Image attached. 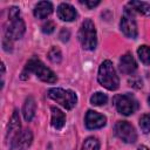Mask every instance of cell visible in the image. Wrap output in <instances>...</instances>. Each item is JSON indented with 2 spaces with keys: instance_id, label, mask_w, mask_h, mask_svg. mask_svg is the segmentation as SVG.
Instances as JSON below:
<instances>
[{
  "instance_id": "obj_1",
  "label": "cell",
  "mask_w": 150,
  "mask_h": 150,
  "mask_svg": "<svg viewBox=\"0 0 150 150\" xmlns=\"http://www.w3.org/2000/svg\"><path fill=\"white\" fill-rule=\"evenodd\" d=\"M26 26L23 20L20 18V11L18 7H11L8 11V26L6 27L5 38L8 40H19L23 36Z\"/></svg>"
},
{
  "instance_id": "obj_2",
  "label": "cell",
  "mask_w": 150,
  "mask_h": 150,
  "mask_svg": "<svg viewBox=\"0 0 150 150\" xmlns=\"http://www.w3.org/2000/svg\"><path fill=\"white\" fill-rule=\"evenodd\" d=\"M30 73L35 74L36 77H39V79H40L41 81H43V82L54 83V82H56V80H57V77H56V75L54 74V71L50 70L47 66H45L43 62H42L41 60H39L38 57H32V59L27 62V64H26V67H25V70L22 71V75H26V74L29 75Z\"/></svg>"
},
{
  "instance_id": "obj_3",
  "label": "cell",
  "mask_w": 150,
  "mask_h": 150,
  "mask_svg": "<svg viewBox=\"0 0 150 150\" xmlns=\"http://www.w3.org/2000/svg\"><path fill=\"white\" fill-rule=\"evenodd\" d=\"M97 80L100 84L107 88L108 90H116L118 88L120 80H118V76L116 75V71H115V68L111 61L105 60L101 63L100 69H98Z\"/></svg>"
},
{
  "instance_id": "obj_4",
  "label": "cell",
  "mask_w": 150,
  "mask_h": 150,
  "mask_svg": "<svg viewBox=\"0 0 150 150\" xmlns=\"http://www.w3.org/2000/svg\"><path fill=\"white\" fill-rule=\"evenodd\" d=\"M79 40L82 47L87 50H94L97 45V36L94 22L90 19H86L79 30Z\"/></svg>"
},
{
  "instance_id": "obj_5",
  "label": "cell",
  "mask_w": 150,
  "mask_h": 150,
  "mask_svg": "<svg viewBox=\"0 0 150 150\" xmlns=\"http://www.w3.org/2000/svg\"><path fill=\"white\" fill-rule=\"evenodd\" d=\"M47 94L52 100L56 101L59 104H61L63 108L68 110L73 109L77 102L76 94L73 90H66L62 88H52L48 90Z\"/></svg>"
},
{
  "instance_id": "obj_6",
  "label": "cell",
  "mask_w": 150,
  "mask_h": 150,
  "mask_svg": "<svg viewBox=\"0 0 150 150\" xmlns=\"http://www.w3.org/2000/svg\"><path fill=\"white\" fill-rule=\"evenodd\" d=\"M114 104H115L117 111L125 116L134 114L138 108V103L131 94L116 95L114 97Z\"/></svg>"
},
{
  "instance_id": "obj_7",
  "label": "cell",
  "mask_w": 150,
  "mask_h": 150,
  "mask_svg": "<svg viewBox=\"0 0 150 150\" xmlns=\"http://www.w3.org/2000/svg\"><path fill=\"white\" fill-rule=\"evenodd\" d=\"M120 27L125 36L131 38V39H135L137 36V25H136V20L134 16V12L130 11L129 8L124 9V13L120 22Z\"/></svg>"
},
{
  "instance_id": "obj_8",
  "label": "cell",
  "mask_w": 150,
  "mask_h": 150,
  "mask_svg": "<svg viewBox=\"0 0 150 150\" xmlns=\"http://www.w3.org/2000/svg\"><path fill=\"white\" fill-rule=\"evenodd\" d=\"M114 130L116 136L125 143H134L137 139V134L135 131V128L127 121H118L115 124Z\"/></svg>"
},
{
  "instance_id": "obj_9",
  "label": "cell",
  "mask_w": 150,
  "mask_h": 150,
  "mask_svg": "<svg viewBox=\"0 0 150 150\" xmlns=\"http://www.w3.org/2000/svg\"><path fill=\"white\" fill-rule=\"evenodd\" d=\"M33 135L29 129H25L20 131L12 141H11V150H27L32 144Z\"/></svg>"
},
{
  "instance_id": "obj_10",
  "label": "cell",
  "mask_w": 150,
  "mask_h": 150,
  "mask_svg": "<svg viewBox=\"0 0 150 150\" xmlns=\"http://www.w3.org/2000/svg\"><path fill=\"white\" fill-rule=\"evenodd\" d=\"M107 118L102 114H98L94 110H88L86 114V127L90 130L100 129L105 125Z\"/></svg>"
},
{
  "instance_id": "obj_11",
  "label": "cell",
  "mask_w": 150,
  "mask_h": 150,
  "mask_svg": "<svg viewBox=\"0 0 150 150\" xmlns=\"http://www.w3.org/2000/svg\"><path fill=\"white\" fill-rule=\"evenodd\" d=\"M136 69H137V63H136L135 59L132 57V55L130 53L124 54L120 59V70L123 74L131 75L136 71Z\"/></svg>"
},
{
  "instance_id": "obj_12",
  "label": "cell",
  "mask_w": 150,
  "mask_h": 150,
  "mask_svg": "<svg viewBox=\"0 0 150 150\" xmlns=\"http://www.w3.org/2000/svg\"><path fill=\"white\" fill-rule=\"evenodd\" d=\"M57 16L62 21H73V20L76 19L77 12H76V9L71 5L62 2L57 7Z\"/></svg>"
},
{
  "instance_id": "obj_13",
  "label": "cell",
  "mask_w": 150,
  "mask_h": 150,
  "mask_svg": "<svg viewBox=\"0 0 150 150\" xmlns=\"http://www.w3.org/2000/svg\"><path fill=\"white\" fill-rule=\"evenodd\" d=\"M53 12V5L49 1H40L34 8V16L38 19H45Z\"/></svg>"
},
{
  "instance_id": "obj_14",
  "label": "cell",
  "mask_w": 150,
  "mask_h": 150,
  "mask_svg": "<svg viewBox=\"0 0 150 150\" xmlns=\"http://www.w3.org/2000/svg\"><path fill=\"white\" fill-rule=\"evenodd\" d=\"M127 8H129V9L132 11V12H137V13H139V14L150 16V4H148V2L132 0V1H129V2H128Z\"/></svg>"
},
{
  "instance_id": "obj_15",
  "label": "cell",
  "mask_w": 150,
  "mask_h": 150,
  "mask_svg": "<svg viewBox=\"0 0 150 150\" xmlns=\"http://www.w3.org/2000/svg\"><path fill=\"white\" fill-rule=\"evenodd\" d=\"M20 118H19V114L15 110L13 112V116L11 118L9 125H8V131H7V139H13L19 132H20Z\"/></svg>"
},
{
  "instance_id": "obj_16",
  "label": "cell",
  "mask_w": 150,
  "mask_h": 150,
  "mask_svg": "<svg viewBox=\"0 0 150 150\" xmlns=\"http://www.w3.org/2000/svg\"><path fill=\"white\" fill-rule=\"evenodd\" d=\"M35 109H36V104H35V100L29 96L26 98L25 101V104H23V108H22V114H23V117L27 122L32 121V118L34 117L35 115Z\"/></svg>"
},
{
  "instance_id": "obj_17",
  "label": "cell",
  "mask_w": 150,
  "mask_h": 150,
  "mask_svg": "<svg viewBox=\"0 0 150 150\" xmlns=\"http://www.w3.org/2000/svg\"><path fill=\"white\" fill-rule=\"evenodd\" d=\"M66 123V115L64 112H62L59 108L56 107H52V125L55 129H61L63 128Z\"/></svg>"
},
{
  "instance_id": "obj_18",
  "label": "cell",
  "mask_w": 150,
  "mask_h": 150,
  "mask_svg": "<svg viewBox=\"0 0 150 150\" xmlns=\"http://www.w3.org/2000/svg\"><path fill=\"white\" fill-rule=\"evenodd\" d=\"M137 54H138V57L139 60L146 64V66H150V47L143 45L141 46L138 49H137Z\"/></svg>"
},
{
  "instance_id": "obj_19",
  "label": "cell",
  "mask_w": 150,
  "mask_h": 150,
  "mask_svg": "<svg viewBox=\"0 0 150 150\" xmlns=\"http://www.w3.org/2000/svg\"><path fill=\"white\" fill-rule=\"evenodd\" d=\"M82 150H100V142L96 137H88L82 145Z\"/></svg>"
},
{
  "instance_id": "obj_20",
  "label": "cell",
  "mask_w": 150,
  "mask_h": 150,
  "mask_svg": "<svg viewBox=\"0 0 150 150\" xmlns=\"http://www.w3.org/2000/svg\"><path fill=\"white\" fill-rule=\"evenodd\" d=\"M107 101H108V96L103 93H100V91L95 93L90 97V103L94 104V105H103V104L107 103Z\"/></svg>"
},
{
  "instance_id": "obj_21",
  "label": "cell",
  "mask_w": 150,
  "mask_h": 150,
  "mask_svg": "<svg viewBox=\"0 0 150 150\" xmlns=\"http://www.w3.org/2000/svg\"><path fill=\"white\" fill-rule=\"evenodd\" d=\"M48 57H49V60H50L53 63H59V62H61V59H62L61 50H60L57 47H52L50 50L48 52Z\"/></svg>"
},
{
  "instance_id": "obj_22",
  "label": "cell",
  "mask_w": 150,
  "mask_h": 150,
  "mask_svg": "<svg viewBox=\"0 0 150 150\" xmlns=\"http://www.w3.org/2000/svg\"><path fill=\"white\" fill-rule=\"evenodd\" d=\"M139 127L144 134H148L150 131V114L142 115L139 118Z\"/></svg>"
},
{
  "instance_id": "obj_23",
  "label": "cell",
  "mask_w": 150,
  "mask_h": 150,
  "mask_svg": "<svg viewBox=\"0 0 150 150\" xmlns=\"http://www.w3.org/2000/svg\"><path fill=\"white\" fill-rule=\"evenodd\" d=\"M54 29H55V23H54L53 21H47V22L42 26V32H43L45 34H50V33L54 32Z\"/></svg>"
},
{
  "instance_id": "obj_24",
  "label": "cell",
  "mask_w": 150,
  "mask_h": 150,
  "mask_svg": "<svg viewBox=\"0 0 150 150\" xmlns=\"http://www.w3.org/2000/svg\"><path fill=\"white\" fill-rule=\"evenodd\" d=\"M69 36H70L69 30H68V29H66V28H62V29H61V32H60V39H61L63 42H66V41H68Z\"/></svg>"
},
{
  "instance_id": "obj_25",
  "label": "cell",
  "mask_w": 150,
  "mask_h": 150,
  "mask_svg": "<svg viewBox=\"0 0 150 150\" xmlns=\"http://www.w3.org/2000/svg\"><path fill=\"white\" fill-rule=\"evenodd\" d=\"M81 4H84L88 8H94L95 6L100 5V1L98 0H96V1H81Z\"/></svg>"
},
{
  "instance_id": "obj_26",
  "label": "cell",
  "mask_w": 150,
  "mask_h": 150,
  "mask_svg": "<svg viewBox=\"0 0 150 150\" xmlns=\"http://www.w3.org/2000/svg\"><path fill=\"white\" fill-rule=\"evenodd\" d=\"M136 150H149V149H148L145 145H141V146H138Z\"/></svg>"
},
{
  "instance_id": "obj_27",
  "label": "cell",
  "mask_w": 150,
  "mask_h": 150,
  "mask_svg": "<svg viewBox=\"0 0 150 150\" xmlns=\"http://www.w3.org/2000/svg\"><path fill=\"white\" fill-rule=\"evenodd\" d=\"M148 103H149V105H150V96L148 97Z\"/></svg>"
}]
</instances>
